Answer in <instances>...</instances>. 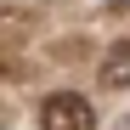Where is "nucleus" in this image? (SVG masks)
<instances>
[{
    "label": "nucleus",
    "mask_w": 130,
    "mask_h": 130,
    "mask_svg": "<svg viewBox=\"0 0 130 130\" xmlns=\"http://www.w3.org/2000/svg\"><path fill=\"white\" fill-rule=\"evenodd\" d=\"M40 130H96V107L79 91H57L40 102Z\"/></svg>",
    "instance_id": "obj_1"
},
{
    "label": "nucleus",
    "mask_w": 130,
    "mask_h": 130,
    "mask_svg": "<svg viewBox=\"0 0 130 130\" xmlns=\"http://www.w3.org/2000/svg\"><path fill=\"white\" fill-rule=\"evenodd\" d=\"M96 85L102 91H130V40H113L96 62Z\"/></svg>",
    "instance_id": "obj_2"
},
{
    "label": "nucleus",
    "mask_w": 130,
    "mask_h": 130,
    "mask_svg": "<svg viewBox=\"0 0 130 130\" xmlns=\"http://www.w3.org/2000/svg\"><path fill=\"white\" fill-rule=\"evenodd\" d=\"M113 130H130V113H124V119H119V124H113Z\"/></svg>",
    "instance_id": "obj_3"
}]
</instances>
